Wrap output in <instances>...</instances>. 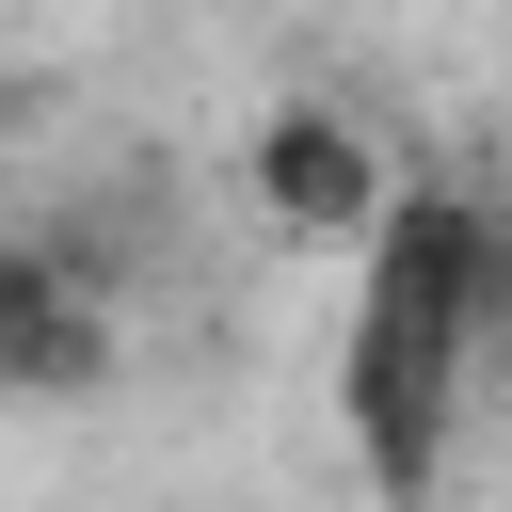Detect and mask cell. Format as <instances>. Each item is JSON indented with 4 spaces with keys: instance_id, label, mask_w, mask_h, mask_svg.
Returning a JSON list of instances; mask_svg holds the SVG:
<instances>
[{
    "instance_id": "1",
    "label": "cell",
    "mask_w": 512,
    "mask_h": 512,
    "mask_svg": "<svg viewBox=\"0 0 512 512\" xmlns=\"http://www.w3.org/2000/svg\"><path fill=\"white\" fill-rule=\"evenodd\" d=\"M512 320V240L464 176H384L368 208V288H352V336H336V416H352V464L384 512H432L448 496V432H464V368L496 352Z\"/></svg>"
},
{
    "instance_id": "2",
    "label": "cell",
    "mask_w": 512,
    "mask_h": 512,
    "mask_svg": "<svg viewBox=\"0 0 512 512\" xmlns=\"http://www.w3.org/2000/svg\"><path fill=\"white\" fill-rule=\"evenodd\" d=\"M240 176H256V208H272L288 240H368V208H384V128H352L336 96H272V112L240 128Z\"/></svg>"
},
{
    "instance_id": "3",
    "label": "cell",
    "mask_w": 512,
    "mask_h": 512,
    "mask_svg": "<svg viewBox=\"0 0 512 512\" xmlns=\"http://www.w3.org/2000/svg\"><path fill=\"white\" fill-rule=\"evenodd\" d=\"M112 368H128L112 288H80L48 240H16V224H0V400H96Z\"/></svg>"
}]
</instances>
